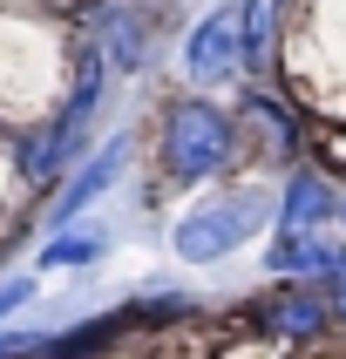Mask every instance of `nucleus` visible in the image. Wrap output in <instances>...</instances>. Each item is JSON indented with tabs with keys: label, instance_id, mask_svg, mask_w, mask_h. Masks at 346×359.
I'll list each match as a JSON object with an SVG mask.
<instances>
[{
	"label": "nucleus",
	"instance_id": "1",
	"mask_svg": "<svg viewBox=\"0 0 346 359\" xmlns=\"http://www.w3.org/2000/svg\"><path fill=\"white\" fill-rule=\"evenodd\" d=\"M231 163V122L211 102H177L163 116V170L177 183H204Z\"/></svg>",
	"mask_w": 346,
	"mask_h": 359
},
{
	"label": "nucleus",
	"instance_id": "6",
	"mask_svg": "<svg viewBox=\"0 0 346 359\" xmlns=\"http://www.w3.org/2000/svg\"><path fill=\"white\" fill-rule=\"evenodd\" d=\"M326 217H340V197L326 190V177H312V170H299V177L285 183V203H279V231L285 238H312Z\"/></svg>",
	"mask_w": 346,
	"mask_h": 359
},
{
	"label": "nucleus",
	"instance_id": "2",
	"mask_svg": "<svg viewBox=\"0 0 346 359\" xmlns=\"http://www.w3.org/2000/svg\"><path fill=\"white\" fill-rule=\"evenodd\" d=\"M258 224H265V197L238 190V197L197 203V210L177 224V238H170V244H177L183 264H218V258H231L244 238H258Z\"/></svg>",
	"mask_w": 346,
	"mask_h": 359
},
{
	"label": "nucleus",
	"instance_id": "12",
	"mask_svg": "<svg viewBox=\"0 0 346 359\" xmlns=\"http://www.w3.org/2000/svg\"><path fill=\"white\" fill-rule=\"evenodd\" d=\"M340 224H346V197H340Z\"/></svg>",
	"mask_w": 346,
	"mask_h": 359
},
{
	"label": "nucleus",
	"instance_id": "4",
	"mask_svg": "<svg viewBox=\"0 0 346 359\" xmlns=\"http://www.w3.org/2000/svg\"><path fill=\"white\" fill-rule=\"evenodd\" d=\"M272 271L279 278H319V285H346V244L326 238V231H312V238H272Z\"/></svg>",
	"mask_w": 346,
	"mask_h": 359
},
{
	"label": "nucleus",
	"instance_id": "8",
	"mask_svg": "<svg viewBox=\"0 0 346 359\" xmlns=\"http://www.w3.org/2000/svg\"><path fill=\"white\" fill-rule=\"evenodd\" d=\"M68 163H75V136H61V122H48L41 136L20 142V177L27 183H48L55 170H68Z\"/></svg>",
	"mask_w": 346,
	"mask_h": 359
},
{
	"label": "nucleus",
	"instance_id": "9",
	"mask_svg": "<svg viewBox=\"0 0 346 359\" xmlns=\"http://www.w3.org/2000/svg\"><path fill=\"white\" fill-rule=\"evenodd\" d=\"M102 258V238L95 231H55L41 244V271H81V264Z\"/></svg>",
	"mask_w": 346,
	"mask_h": 359
},
{
	"label": "nucleus",
	"instance_id": "5",
	"mask_svg": "<svg viewBox=\"0 0 346 359\" xmlns=\"http://www.w3.org/2000/svg\"><path fill=\"white\" fill-rule=\"evenodd\" d=\"M116 170H122V136H116V142H102V156H95V163H81L75 177H68V190H61V203L48 210V224H55V231H75V217L102 197V190H109V183H116Z\"/></svg>",
	"mask_w": 346,
	"mask_h": 359
},
{
	"label": "nucleus",
	"instance_id": "11",
	"mask_svg": "<svg viewBox=\"0 0 346 359\" xmlns=\"http://www.w3.org/2000/svg\"><path fill=\"white\" fill-rule=\"evenodd\" d=\"M27 299H34V278H7L0 285V319H7L14 305H27Z\"/></svg>",
	"mask_w": 346,
	"mask_h": 359
},
{
	"label": "nucleus",
	"instance_id": "3",
	"mask_svg": "<svg viewBox=\"0 0 346 359\" xmlns=\"http://www.w3.org/2000/svg\"><path fill=\"white\" fill-rule=\"evenodd\" d=\"M183 61H190V75H197V81H224V75L244 61V14H238V7L204 14L197 27H190V48H183Z\"/></svg>",
	"mask_w": 346,
	"mask_h": 359
},
{
	"label": "nucleus",
	"instance_id": "10",
	"mask_svg": "<svg viewBox=\"0 0 346 359\" xmlns=\"http://www.w3.org/2000/svg\"><path fill=\"white\" fill-rule=\"evenodd\" d=\"M272 7H279V0H251V14H244V61L272 55Z\"/></svg>",
	"mask_w": 346,
	"mask_h": 359
},
{
	"label": "nucleus",
	"instance_id": "7",
	"mask_svg": "<svg viewBox=\"0 0 346 359\" xmlns=\"http://www.w3.org/2000/svg\"><path fill=\"white\" fill-rule=\"evenodd\" d=\"M340 305H326L319 292H279V299L265 305V332L272 339H319L326 325H333Z\"/></svg>",
	"mask_w": 346,
	"mask_h": 359
}]
</instances>
